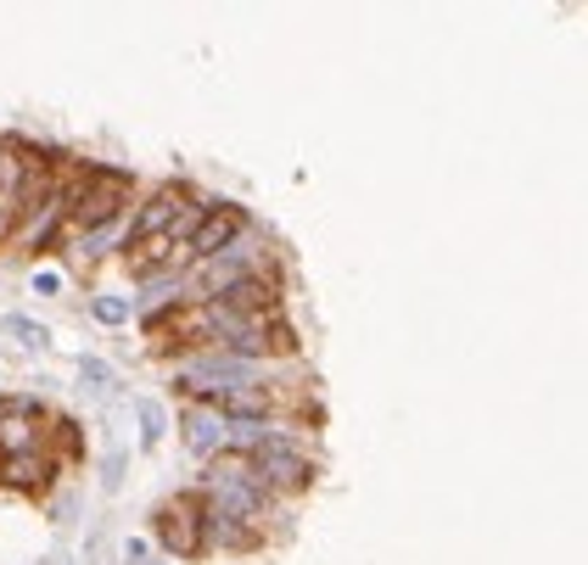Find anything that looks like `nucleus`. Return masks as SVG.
I'll return each instance as SVG.
<instances>
[{"label": "nucleus", "mask_w": 588, "mask_h": 565, "mask_svg": "<svg viewBox=\"0 0 588 565\" xmlns=\"http://www.w3.org/2000/svg\"><path fill=\"white\" fill-rule=\"evenodd\" d=\"M129 213H135V179L124 168L84 163L73 179V202H67V241L107 230V224H129Z\"/></svg>", "instance_id": "1"}, {"label": "nucleus", "mask_w": 588, "mask_h": 565, "mask_svg": "<svg viewBox=\"0 0 588 565\" xmlns=\"http://www.w3.org/2000/svg\"><path fill=\"white\" fill-rule=\"evenodd\" d=\"M264 269H281V258H275L270 236L246 230V236H241V241H230L219 258H208V263L186 269V303H213V297H224L230 286H241L246 274H264Z\"/></svg>", "instance_id": "2"}, {"label": "nucleus", "mask_w": 588, "mask_h": 565, "mask_svg": "<svg viewBox=\"0 0 588 565\" xmlns=\"http://www.w3.org/2000/svg\"><path fill=\"white\" fill-rule=\"evenodd\" d=\"M252 459V470L264 477V488L275 493V499H303L308 488H314V477H319V459H314V448H308V437H275V442H259L246 453Z\"/></svg>", "instance_id": "3"}, {"label": "nucleus", "mask_w": 588, "mask_h": 565, "mask_svg": "<svg viewBox=\"0 0 588 565\" xmlns=\"http://www.w3.org/2000/svg\"><path fill=\"white\" fill-rule=\"evenodd\" d=\"M151 548H162V559H202V499L197 493H175L151 510Z\"/></svg>", "instance_id": "4"}, {"label": "nucleus", "mask_w": 588, "mask_h": 565, "mask_svg": "<svg viewBox=\"0 0 588 565\" xmlns=\"http://www.w3.org/2000/svg\"><path fill=\"white\" fill-rule=\"evenodd\" d=\"M252 230V219H246V208L241 202H208V213L197 219V230L186 236V247L175 252V269H197V263H208V258H219L230 241H241Z\"/></svg>", "instance_id": "5"}, {"label": "nucleus", "mask_w": 588, "mask_h": 565, "mask_svg": "<svg viewBox=\"0 0 588 565\" xmlns=\"http://www.w3.org/2000/svg\"><path fill=\"white\" fill-rule=\"evenodd\" d=\"M51 409L40 398H0V459L51 448Z\"/></svg>", "instance_id": "6"}, {"label": "nucleus", "mask_w": 588, "mask_h": 565, "mask_svg": "<svg viewBox=\"0 0 588 565\" xmlns=\"http://www.w3.org/2000/svg\"><path fill=\"white\" fill-rule=\"evenodd\" d=\"M180 437H186V448L208 464V459H219V453H230V420L213 409V404H186L180 409Z\"/></svg>", "instance_id": "7"}, {"label": "nucleus", "mask_w": 588, "mask_h": 565, "mask_svg": "<svg viewBox=\"0 0 588 565\" xmlns=\"http://www.w3.org/2000/svg\"><path fill=\"white\" fill-rule=\"evenodd\" d=\"M62 477V453L51 448H34V453H12V459H0V482L18 488V493H51Z\"/></svg>", "instance_id": "8"}, {"label": "nucleus", "mask_w": 588, "mask_h": 565, "mask_svg": "<svg viewBox=\"0 0 588 565\" xmlns=\"http://www.w3.org/2000/svg\"><path fill=\"white\" fill-rule=\"evenodd\" d=\"M73 369H78V387L91 393V398H113V393H118V369H113L102 353H78Z\"/></svg>", "instance_id": "9"}, {"label": "nucleus", "mask_w": 588, "mask_h": 565, "mask_svg": "<svg viewBox=\"0 0 588 565\" xmlns=\"http://www.w3.org/2000/svg\"><path fill=\"white\" fill-rule=\"evenodd\" d=\"M113 247H124V224H107V230H91V236H73V263L91 269V263H102Z\"/></svg>", "instance_id": "10"}, {"label": "nucleus", "mask_w": 588, "mask_h": 565, "mask_svg": "<svg viewBox=\"0 0 588 565\" xmlns=\"http://www.w3.org/2000/svg\"><path fill=\"white\" fill-rule=\"evenodd\" d=\"M124 477H129V448L124 442H107L102 459H96V488L113 499V493H124Z\"/></svg>", "instance_id": "11"}, {"label": "nucleus", "mask_w": 588, "mask_h": 565, "mask_svg": "<svg viewBox=\"0 0 588 565\" xmlns=\"http://www.w3.org/2000/svg\"><path fill=\"white\" fill-rule=\"evenodd\" d=\"M135 426H140V453H151L168 437V409L157 398H135Z\"/></svg>", "instance_id": "12"}, {"label": "nucleus", "mask_w": 588, "mask_h": 565, "mask_svg": "<svg viewBox=\"0 0 588 565\" xmlns=\"http://www.w3.org/2000/svg\"><path fill=\"white\" fill-rule=\"evenodd\" d=\"M0 336H12V342L29 347V353H51V325H40V320H29V314H7V320H0Z\"/></svg>", "instance_id": "13"}, {"label": "nucleus", "mask_w": 588, "mask_h": 565, "mask_svg": "<svg viewBox=\"0 0 588 565\" xmlns=\"http://www.w3.org/2000/svg\"><path fill=\"white\" fill-rule=\"evenodd\" d=\"M129 314H135V303H129V297H91V320H96V325H107V331L129 325Z\"/></svg>", "instance_id": "14"}, {"label": "nucleus", "mask_w": 588, "mask_h": 565, "mask_svg": "<svg viewBox=\"0 0 588 565\" xmlns=\"http://www.w3.org/2000/svg\"><path fill=\"white\" fill-rule=\"evenodd\" d=\"M62 286H67L62 269H34V274H29V292H34V297H62Z\"/></svg>", "instance_id": "15"}, {"label": "nucleus", "mask_w": 588, "mask_h": 565, "mask_svg": "<svg viewBox=\"0 0 588 565\" xmlns=\"http://www.w3.org/2000/svg\"><path fill=\"white\" fill-rule=\"evenodd\" d=\"M12 224H18V213H12L7 202H0V241H12Z\"/></svg>", "instance_id": "16"}, {"label": "nucleus", "mask_w": 588, "mask_h": 565, "mask_svg": "<svg viewBox=\"0 0 588 565\" xmlns=\"http://www.w3.org/2000/svg\"><path fill=\"white\" fill-rule=\"evenodd\" d=\"M51 565H73V559H51Z\"/></svg>", "instance_id": "17"}]
</instances>
